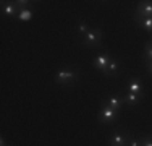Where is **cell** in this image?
I'll return each mask as SVG.
<instances>
[{
  "label": "cell",
  "instance_id": "6da1fadb",
  "mask_svg": "<svg viewBox=\"0 0 152 146\" xmlns=\"http://www.w3.org/2000/svg\"><path fill=\"white\" fill-rule=\"evenodd\" d=\"M102 39H104V31L100 28H92L86 32L81 38L83 46L86 47H100L102 46Z\"/></svg>",
  "mask_w": 152,
  "mask_h": 146
},
{
  "label": "cell",
  "instance_id": "7a4b0ae2",
  "mask_svg": "<svg viewBox=\"0 0 152 146\" xmlns=\"http://www.w3.org/2000/svg\"><path fill=\"white\" fill-rule=\"evenodd\" d=\"M78 78H79V73L76 68L63 67V68H60L58 73L55 75V83L57 85H71V83H75Z\"/></svg>",
  "mask_w": 152,
  "mask_h": 146
},
{
  "label": "cell",
  "instance_id": "3957f363",
  "mask_svg": "<svg viewBox=\"0 0 152 146\" xmlns=\"http://www.w3.org/2000/svg\"><path fill=\"white\" fill-rule=\"evenodd\" d=\"M118 115H120V111H117V109L110 107V105H107L105 102H102V105H100V111L99 114H97V119H99L100 123H113L118 120Z\"/></svg>",
  "mask_w": 152,
  "mask_h": 146
},
{
  "label": "cell",
  "instance_id": "277c9868",
  "mask_svg": "<svg viewBox=\"0 0 152 146\" xmlns=\"http://www.w3.org/2000/svg\"><path fill=\"white\" fill-rule=\"evenodd\" d=\"M129 133L123 130H115L113 133L108 138V146H126V141H128Z\"/></svg>",
  "mask_w": 152,
  "mask_h": 146
},
{
  "label": "cell",
  "instance_id": "5b68a950",
  "mask_svg": "<svg viewBox=\"0 0 152 146\" xmlns=\"http://www.w3.org/2000/svg\"><path fill=\"white\" fill-rule=\"evenodd\" d=\"M125 93H134V94H139V96H144V88L141 80L136 78V76H131L125 86Z\"/></svg>",
  "mask_w": 152,
  "mask_h": 146
},
{
  "label": "cell",
  "instance_id": "8992f818",
  "mask_svg": "<svg viewBox=\"0 0 152 146\" xmlns=\"http://www.w3.org/2000/svg\"><path fill=\"white\" fill-rule=\"evenodd\" d=\"M110 60H112V57L108 55L107 52L99 54V55H96V58H94V67H96L99 72L105 73L107 67H108V63H110Z\"/></svg>",
  "mask_w": 152,
  "mask_h": 146
},
{
  "label": "cell",
  "instance_id": "52a82bcc",
  "mask_svg": "<svg viewBox=\"0 0 152 146\" xmlns=\"http://www.w3.org/2000/svg\"><path fill=\"white\" fill-rule=\"evenodd\" d=\"M2 13L8 18H15V16H18V13H20V7L16 5V2H3Z\"/></svg>",
  "mask_w": 152,
  "mask_h": 146
},
{
  "label": "cell",
  "instance_id": "ba28073f",
  "mask_svg": "<svg viewBox=\"0 0 152 146\" xmlns=\"http://www.w3.org/2000/svg\"><path fill=\"white\" fill-rule=\"evenodd\" d=\"M134 15L139 16H146V18H152V2H139L136 7Z\"/></svg>",
  "mask_w": 152,
  "mask_h": 146
},
{
  "label": "cell",
  "instance_id": "9c48e42d",
  "mask_svg": "<svg viewBox=\"0 0 152 146\" xmlns=\"http://www.w3.org/2000/svg\"><path fill=\"white\" fill-rule=\"evenodd\" d=\"M104 102H105L107 105H110V107L117 109V111H121L123 105H125V99H123L121 96H110V97H107Z\"/></svg>",
  "mask_w": 152,
  "mask_h": 146
},
{
  "label": "cell",
  "instance_id": "30bf717a",
  "mask_svg": "<svg viewBox=\"0 0 152 146\" xmlns=\"http://www.w3.org/2000/svg\"><path fill=\"white\" fill-rule=\"evenodd\" d=\"M134 21H136L137 26H141L142 29H146L147 32H152V18H146V16L134 15Z\"/></svg>",
  "mask_w": 152,
  "mask_h": 146
},
{
  "label": "cell",
  "instance_id": "8fae6325",
  "mask_svg": "<svg viewBox=\"0 0 152 146\" xmlns=\"http://www.w3.org/2000/svg\"><path fill=\"white\" fill-rule=\"evenodd\" d=\"M123 99H125V105H128V107H134L137 102L142 99V96H139V94H134V93H125Z\"/></svg>",
  "mask_w": 152,
  "mask_h": 146
},
{
  "label": "cell",
  "instance_id": "7c38bea8",
  "mask_svg": "<svg viewBox=\"0 0 152 146\" xmlns=\"http://www.w3.org/2000/svg\"><path fill=\"white\" fill-rule=\"evenodd\" d=\"M118 68H120V63H118V60L112 58V60H110V63H108V67H107V70H105V73H104V75H105V76L115 75V73L118 72Z\"/></svg>",
  "mask_w": 152,
  "mask_h": 146
},
{
  "label": "cell",
  "instance_id": "4fadbf2b",
  "mask_svg": "<svg viewBox=\"0 0 152 146\" xmlns=\"http://www.w3.org/2000/svg\"><path fill=\"white\" fill-rule=\"evenodd\" d=\"M31 16H32V10H29V8H23L18 13V20L20 21H29Z\"/></svg>",
  "mask_w": 152,
  "mask_h": 146
},
{
  "label": "cell",
  "instance_id": "5bb4252c",
  "mask_svg": "<svg viewBox=\"0 0 152 146\" xmlns=\"http://www.w3.org/2000/svg\"><path fill=\"white\" fill-rule=\"evenodd\" d=\"M146 60H152V41L144 44V62Z\"/></svg>",
  "mask_w": 152,
  "mask_h": 146
},
{
  "label": "cell",
  "instance_id": "9a60e30c",
  "mask_svg": "<svg viewBox=\"0 0 152 146\" xmlns=\"http://www.w3.org/2000/svg\"><path fill=\"white\" fill-rule=\"evenodd\" d=\"M89 29H91V28H89V24H88V23H84V21H81V23L78 24V31H79V36H81V38L89 31Z\"/></svg>",
  "mask_w": 152,
  "mask_h": 146
},
{
  "label": "cell",
  "instance_id": "2e32d148",
  "mask_svg": "<svg viewBox=\"0 0 152 146\" xmlns=\"http://www.w3.org/2000/svg\"><path fill=\"white\" fill-rule=\"evenodd\" d=\"M126 146H141V140H137V138H134L131 133H129L128 141H126Z\"/></svg>",
  "mask_w": 152,
  "mask_h": 146
},
{
  "label": "cell",
  "instance_id": "e0dca14e",
  "mask_svg": "<svg viewBox=\"0 0 152 146\" xmlns=\"http://www.w3.org/2000/svg\"><path fill=\"white\" fill-rule=\"evenodd\" d=\"M141 146H152V136L141 138Z\"/></svg>",
  "mask_w": 152,
  "mask_h": 146
},
{
  "label": "cell",
  "instance_id": "ac0fdd59",
  "mask_svg": "<svg viewBox=\"0 0 152 146\" xmlns=\"http://www.w3.org/2000/svg\"><path fill=\"white\" fill-rule=\"evenodd\" d=\"M146 67H147V73L152 76V60H146Z\"/></svg>",
  "mask_w": 152,
  "mask_h": 146
},
{
  "label": "cell",
  "instance_id": "d6986e66",
  "mask_svg": "<svg viewBox=\"0 0 152 146\" xmlns=\"http://www.w3.org/2000/svg\"><path fill=\"white\" fill-rule=\"evenodd\" d=\"M0 146H7V145H5V138H3V136L0 138Z\"/></svg>",
  "mask_w": 152,
  "mask_h": 146
},
{
  "label": "cell",
  "instance_id": "ffe728a7",
  "mask_svg": "<svg viewBox=\"0 0 152 146\" xmlns=\"http://www.w3.org/2000/svg\"><path fill=\"white\" fill-rule=\"evenodd\" d=\"M7 146H10V145H7Z\"/></svg>",
  "mask_w": 152,
  "mask_h": 146
}]
</instances>
